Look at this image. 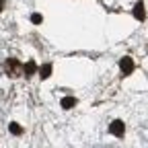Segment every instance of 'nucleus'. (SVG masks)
<instances>
[{
    "label": "nucleus",
    "instance_id": "obj_1",
    "mask_svg": "<svg viewBox=\"0 0 148 148\" xmlns=\"http://www.w3.org/2000/svg\"><path fill=\"white\" fill-rule=\"evenodd\" d=\"M109 132L113 134V136H117V138H121V136L125 134V123H123L121 119H113V121H111V125H109Z\"/></svg>",
    "mask_w": 148,
    "mask_h": 148
},
{
    "label": "nucleus",
    "instance_id": "obj_2",
    "mask_svg": "<svg viewBox=\"0 0 148 148\" xmlns=\"http://www.w3.org/2000/svg\"><path fill=\"white\" fill-rule=\"evenodd\" d=\"M119 68H121V72H123V76L132 74V72H134V62H132V58H121Z\"/></svg>",
    "mask_w": 148,
    "mask_h": 148
},
{
    "label": "nucleus",
    "instance_id": "obj_3",
    "mask_svg": "<svg viewBox=\"0 0 148 148\" xmlns=\"http://www.w3.org/2000/svg\"><path fill=\"white\" fill-rule=\"evenodd\" d=\"M18 68H21V64H18L16 60H8L6 62V70H8V76H16V74H18Z\"/></svg>",
    "mask_w": 148,
    "mask_h": 148
},
{
    "label": "nucleus",
    "instance_id": "obj_4",
    "mask_svg": "<svg viewBox=\"0 0 148 148\" xmlns=\"http://www.w3.org/2000/svg\"><path fill=\"white\" fill-rule=\"evenodd\" d=\"M132 14H134V16L138 18V21H144V18H146V10H144V4H142V2H138V4L134 6Z\"/></svg>",
    "mask_w": 148,
    "mask_h": 148
},
{
    "label": "nucleus",
    "instance_id": "obj_5",
    "mask_svg": "<svg viewBox=\"0 0 148 148\" xmlns=\"http://www.w3.org/2000/svg\"><path fill=\"white\" fill-rule=\"evenodd\" d=\"M35 70H37V64H35L33 60H29V62L23 66V74H25V76H31V74H35Z\"/></svg>",
    "mask_w": 148,
    "mask_h": 148
},
{
    "label": "nucleus",
    "instance_id": "obj_6",
    "mask_svg": "<svg viewBox=\"0 0 148 148\" xmlns=\"http://www.w3.org/2000/svg\"><path fill=\"white\" fill-rule=\"evenodd\" d=\"M39 76H41V80H45V78H49V76H51V64H43V66H41Z\"/></svg>",
    "mask_w": 148,
    "mask_h": 148
},
{
    "label": "nucleus",
    "instance_id": "obj_7",
    "mask_svg": "<svg viewBox=\"0 0 148 148\" xmlns=\"http://www.w3.org/2000/svg\"><path fill=\"white\" fill-rule=\"evenodd\" d=\"M64 109H72L74 105H76V99H74V97H64L62 99V103H60Z\"/></svg>",
    "mask_w": 148,
    "mask_h": 148
},
{
    "label": "nucleus",
    "instance_id": "obj_8",
    "mask_svg": "<svg viewBox=\"0 0 148 148\" xmlns=\"http://www.w3.org/2000/svg\"><path fill=\"white\" fill-rule=\"evenodd\" d=\"M10 134H14V136H21V134H23V127L18 125V123H10Z\"/></svg>",
    "mask_w": 148,
    "mask_h": 148
},
{
    "label": "nucleus",
    "instance_id": "obj_9",
    "mask_svg": "<svg viewBox=\"0 0 148 148\" xmlns=\"http://www.w3.org/2000/svg\"><path fill=\"white\" fill-rule=\"evenodd\" d=\"M41 21H43V16H41L39 12H33V14H31V23H35V25H39Z\"/></svg>",
    "mask_w": 148,
    "mask_h": 148
},
{
    "label": "nucleus",
    "instance_id": "obj_10",
    "mask_svg": "<svg viewBox=\"0 0 148 148\" xmlns=\"http://www.w3.org/2000/svg\"><path fill=\"white\" fill-rule=\"evenodd\" d=\"M2 8H4V0H0V12H2Z\"/></svg>",
    "mask_w": 148,
    "mask_h": 148
}]
</instances>
